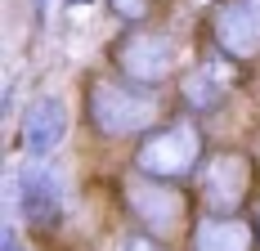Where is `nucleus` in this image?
Masks as SVG:
<instances>
[{
	"label": "nucleus",
	"mask_w": 260,
	"mask_h": 251,
	"mask_svg": "<svg viewBox=\"0 0 260 251\" xmlns=\"http://www.w3.org/2000/svg\"><path fill=\"white\" fill-rule=\"evenodd\" d=\"M63 135H68V108L50 95H41V99L27 103L23 112V130H18V139H23V152L31 162H41L45 152H54L63 144Z\"/></svg>",
	"instance_id": "nucleus-9"
},
{
	"label": "nucleus",
	"mask_w": 260,
	"mask_h": 251,
	"mask_svg": "<svg viewBox=\"0 0 260 251\" xmlns=\"http://www.w3.org/2000/svg\"><path fill=\"white\" fill-rule=\"evenodd\" d=\"M104 5H108V14L121 18L126 27H144L157 9V0H104Z\"/></svg>",
	"instance_id": "nucleus-11"
},
{
	"label": "nucleus",
	"mask_w": 260,
	"mask_h": 251,
	"mask_svg": "<svg viewBox=\"0 0 260 251\" xmlns=\"http://www.w3.org/2000/svg\"><path fill=\"white\" fill-rule=\"evenodd\" d=\"M238 63L234 58H224V54L215 50L207 58H198L188 72L180 76V85H175V99H180L184 112H193V117H207V112H220L229 95L238 90Z\"/></svg>",
	"instance_id": "nucleus-6"
},
{
	"label": "nucleus",
	"mask_w": 260,
	"mask_h": 251,
	"mask_svg": "<svg viewBox=\"0 0 260 251\" xmlns=\"http://www.w3.org/2000/svg\"><path fill=\"white\" fill-rule=\"evenodd\" d=\"M251 220H256V233H260V206H256V215H251Z\"/></svg>",
	"instance_id": "nucleus-15"
},
{
	"label": "nucleus",
	"mask_w": 260,
	"mask_h": 251,
	"mask_svg": "<svg viewBox=\"0 0 260 251\" xmlns=\"http://www.w3.org/2000/svg\"><path fill=\"white\" fill-rule=\"evenodd\" d=\"M207 32L224 58L234 63L260 58V0H220L207 18Z\"/></svg>",
	"instance_id": "nucleus-7"
},
{
	"label": "nucleus",
	"mask_w": 260,
	"mask_h": 251,
	"mask_svg": "<svg viewBox=\"0 0 260 251\" xmlns=\"http://www.w3.org/2000/svg\"><path fill=\"white\" fill-rule=\"evenodd\" d=\"M108 58H112V68L117 76H126L135 85H153L161 90L175 68H180V41H175V32H166V27H126L112 45H108Z\"/></svg>",
	"instance_id": "nucleus-3"
},
{
	"label": "nucleus",
	"mask_w": 260,
	"mask_h": 251,
	"mask_svg": "<svg viewBox=\"0 0 260 251\" xmlns=\"http://www.w3.org/2000/svg\"><path fill=\"white\" fill-rule=\"evenodd\" d=\"M18 206H23V220L41 233H54L63 225V184L50 166L41 162H27L23 175H18Z\"/></svg>",
	"instance_id": "nucleus-8"
},
{
	"label": "nucleus",
	"mask_w": 260,
	"mask_h": 251,
	"mask_svg": "<svg viewBox=\"0 0 260 251\" xmlns=\"http://www.w3.org/2000/svg\"><path fill=\"white\" fill-rule=\"evenodd\" d=\"M207 157V135L193 112H180V117H166V121L148 130L135 152H130V166L135 175H148V179H166V184H184V179L198 175Z\"/></svg>",
	"instance_id": "nucleus-2"
},
{
	"label": "nucleus",
	"mask_w": 260,
	"mask_h": 251,
	"mask_svg": "<svg viewBox=\"0 0 260 251\" xmlns=\"http://www.w3.org/2000/svg\"><path fill=\"white\" fill-rule=\"evenodd\" d=\"M126 198V211L135 215L139 233H153L161 242H171L175 233H188V198H184L180 184H166V179H148V175H135L121 189Z\"/></svg>",
	"instance_id": "nucleus-5"
},
{
	"label": "nucleus",
	"mask_w": 260,
	"mask_h": 251,
	"mask_svg": "<svg viewBox=\"0 0 260 251\" xmlns=\"http://www.w3.org/2000/svg\"><path fill=\"white\" fill-rule=\"evenodd\" d=\"M31 14H36V23H45V14H50V0H31Z\"/></svg>",
	"instance_id": "nucleus-13"
},
{
	"label": "nucleus",
	"mask_w": 260,
	"mask_h": 251,
	"mask_svg": "<svg viewBox=\"0 0 260 251\" xmlns=\"http://www.w3.org/2000/svg\"><path fill=\"white\" fill-rule=\"evenodd\" d=\"M198 5H211V9H215V5H220V0H198Z\"/></svg>",
	"instance_id": "nucleus-16"
},
{
	"label": "nucleus",
	"mask_w": 260,
	"mask_h": 251,
	"mask_svg": "<svg viewBox=\"0 0 260 251\" xmlns=\"http://www.w3.org/2000/svg\"><path fill=\"white\" fill-rule=\"evenodd\" d=\"M5 251H27L23 242H18V233H14V229H9V233H5Z\"/></svg>",
	"instance_id": "nucleus-14"
},
{
	"label": "nucleus",
	"mask_w": 260,
	"mask_h": 251,
	"mask_svg": "<svg viewBox=\"0 0 260 251\" xmlns=\"http://www.w3.org/2000/svg\"><path fill=\"white\" fill-rule=\"evenodd\" d=\"M121 251H171L161 238H153V233H130L126 242H121Z\"/></svg>",
	"instance_id": "nucleus-12"
},
{
	"label": "nucleus",
	"mask_w": 260,
	"mask_h": 251,
	"mask_svg": "<svg viewBox=\"0 0 260 251\" xmlns=\"http://www.w3.org/2000/svg\"><path fill=\"white\" fill-rule=\"evenodd\" d=\"M161 95L153 85H135L126 76L85 81V121L99 139H144L161 125Z\"/></svg>",
	"instance_id": "nucleus-1"
},
{
	"label": "nucleus",
	"mask_w": 260,
	"mask_h": 251,
	"mask_svg": "<svg viewBox=\"0 0 260 251\" xmlns=\"http://www.w3.org/2000/svg\"><path fill=\"white\" fill-rule=\"evenodd\" d=\"M188 251H260L256 220H247V215H202L188 229Z\"/></svg>",
	"instance_id": "nucleus-10"
},
{
	"label": "nucleus",
	"mask_w": 260,
	"mask_h": 251,
	"mask_svg": "<svg viewBox=\"0 0 260 251\" xmlns=\"http://www.w3.org/2000/svg\"><path fill=\"white\" fill-rule=\"evenodd\" d=\"M198 202H202V215H242V206L251 198V184H256V162L247 148H211L198 166Z\"/></svg>",
	"instance_id": "nucleus-4"
}]
</instances>
